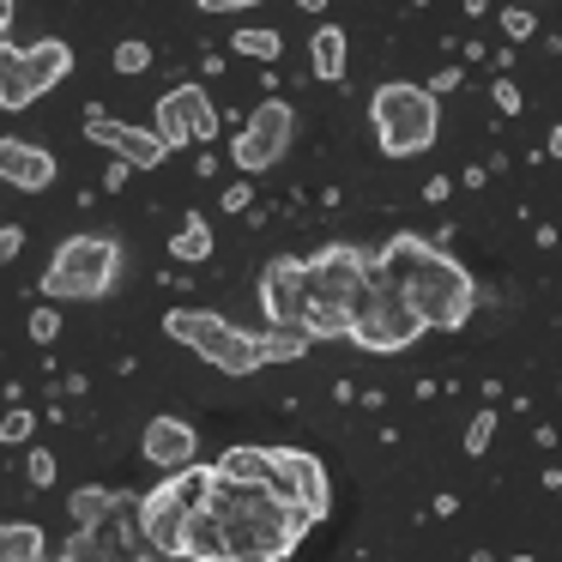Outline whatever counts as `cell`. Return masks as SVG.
<instances>
[{"label":"cell","mask_w":562,"mask_h":562,"mask_svg":"<svg viewBox=\"0 0 562 562\" xmlns=\"http://www.w3.org/2000/svg\"><path fill=\"white\" fill-rule=\"evenodd\" d=\"M164 562H200V557H164Z\"/></svg>","instance_id":"43"},{"label":"cell","mask_w":562,"mask_h":562,"mask_svg":"<svg viewBox=\"0 0 562 562\" xmlns=\"http://www.w3.org/2000/svg\"><path fill=\"white\" fill-rule=\"evenodd\" d=\"M19 74H25V49L0 43V110H13V98H19Z\"/></svg>","instance_id":"27"},{"label":"cell","mask_w":562,"mask_h":562,"mask_svg":"<svg viewBox=\"0 0 562 562\" xmlns=\"http://www.w3.org/2000/svg\"><path fill=\"white\" fill-rule=\"evenodd\" d=\"M460 79H465V74H460V67H441V74H436V79H429V98H436V103H441V91H453V86H460Z\"/></svg>","instance_id":"36"},{"label":"cell","mask_w":562,"mask_h":562,"mask_svg":"<svg viewBox=\"0 0 562 562\" xmlns=\"http://www.w3.org/2000/svg\"><path fill=\"white\" fill-rule=\"evenodd\" d=\"M139 460L158 465L164 477L188 472V465H200V429L188 424V417H176V412H158L146 429H139Z\"/></svg>","instance_id":"13"},{"label":"cell","mask_w":562,"mask_h":562,"mask_svg":"<svg viewBox=\"0 0 562 562\" xmlns=\"http://www.w3.org/2000/svg\"><path fill=\"white\" fill-rule=\"evenodd\" d=\"M448 194H453L448 176H429V182H424V200H429V206H436V200H448Z\"/></svg>","instance_id":"38"},{"label":"cell","mask_w":562,"mask_h":562,"mask_svg":"<svg viewBox=\"0 0 562 562\" xmlns=\"http://www.w3.org/2000/svg\"><path fill=\"white\" fill-rule=\"evenodd\" d=\"M231 49L248 55V61H279V55H284V37H279V31H267V25H243V31L231 37Z\"/></svg>","instance_id":"24"},{"label":"cell","mask_w":562,"mask_h":562,"mask_svg":"<svg viewBox=\"0 0 562 562\" xmlns=\"http://www.w3.org/2000/svg\"><path fill=\"white\" fill-rule=\"evenodd\" d=\"M248 200H255V188H248V182H231V188H224V212H248Z\"/></svg>","instance_id":"35"},{"label":"cell","mask_w":562,"mask_h":562,"mask_svg":"<svg viewBox=\"0 0 562 562\" xmlns=\"http://www.w3.org/2000/svg\"><path fill=\"white\" fill-rule=\"evenodd\" d=\"M490 98H496L502 115H520L526 110V98H520V86H514V79H496V86H490Z\"/></svg>","instance_id":"33"},{"label":"cell","mask_w":562,"mask_h":562,"mask_svg":"<svg viewBox=\"0 0 562 562\" xmlns=\"http://www.w3.org/2000/svg\"><path fill=\"white\" fill-rule=\"evenodd\" d=\"M369 127H375L381 158H424L441 134V103L429 98V86L412 79H387L369 98Z\"/></svg>","instance_id":"3"},{"label":"cell","mask_w":562,"mask_h":562,"mask_svg":"<svg viewBox=\"0 0 562 562\" xmlns=\"http://www.w3.org/2000/svg\"><path fill=\"white\" fill-rule=\"evenodd\" d=\"M31 436H37V412H7L0 417V441H7V448H25Z\"/></svg>","instance_id":"29"},{"label":"cell","mask_w":562,"mask_h":562,"mask_svg":"<svg viewBox=\"0 0 562 562\" xmlns=\"http://www.w3.org/2000/svg\"><path fill=\"white\" fill-rule=\"evenodd\" d=\"M122 279V243L115 236H67L43 267L37 291L49 303H103Z\"/></svg>","instance_id":"4"},{"label":"cell","mask_w":562,"mask_h":562,"mask_svg":"<svg viewBox=\"0 0 562 562\" xmlns=\"http://www.w3.org/2000/svg\"><path fill=\"white\" fill-rule=\"evenodd\" d=\"M115 562H158V557H146V544H139V550H127V557H115Z\"/></svg>","instance_id":"41"},{"label":"cell","mask_w":562,"mask_h":562,"mask_svg":"<svg viewBox=\"0 0 562 562\" xmlns=\"http://www.w3.org/2000/svg\"><path fill=\"white\" fill-rule=\"evenodd\" d=\"M490 441H496V412H472V424H465V460L490 453Z\"/></svg>","instance_id":"28"},{"label":"cell","mask_w":562,"mask_h":562,"mask_svg":"<svg viewBox=\"0 0 562 562\" xmlns=\"http://www.w3.org/2000/svg\"><path fill=\"white\" fill-rule=\"evenodd\" d=\"M381 272H387V284L405 291V303L424 315L429 333H460L465 321H472V308H477V279L472 272H465L453 255H441L436 243L412 236V231L387 236Z\"/></svg>","instance_id":"1"},{"label":"cell","mask_w":562,"mask_h":562,"mask_svg":"<svg viewBox=\"0 0 562 562\" xmlns=\"http://www.w3.org/2000/svg\"><path fill=\"white\" fill-rule=\"evenodd\" d=\"M67 74H74V49H67L61 37L31 43V49H25V74H19V98H13V110H25V103L49 98V91L61 86Z\"/></svg>","instance_id":"15"},{"label":"cell","mask_w":562,"mask_h":562,"mask_svg":"<svg viewBox=\"0 0 562 562\" xmlns=\"http://www.w3.org/2000/svg\"><path fill=\"white\" fill-rule=\"evenodd\" d=\"M164 339L188 345L200 363L224 369V375H255V369L267 363V351H260V333L231 327V321L212 315V308H170V315H164Z\"/></svg>","instance_id":"5"},{"label":"cell","mask_w":562,"mask_h":562,"mask_svg":"<svg viewBox=\"0 0 562 562\" xmlns=\"http://www.w3.org/2000/svg\"><path fill=\"white\" fill-rule=\"evenodd\" d=\"M127 188V164H110V170H103V194H122Z\"/></svg>","instance_id":"37"},{"label":"cell","mask_w":562,"mask_h":562,"mask_svg":"<svg viewBox=\"0 0 562 562\" xmlns=\"http://www.w3.org/2000/svg\"><path fill=\"white\" fill-rule=\"evenodd\" d=\"M345 61H351V37H345V25H315V37H308V67H315V79L339 86Z\"/></svg>","instance_id":"18"},{"label":"cell","mask_w":562,"mask_h":562,"mask_svg":"<svg viewBox=\"0 0 562 562\" xmlns=\"http://www.w3.org/2000/svg\"><path fill=\"white\" fill-rule=\"evenodd\" d=\"M212 477L218 484H236V490H260L272 484V448H255V441H236L212 460Z\"/></svg>","instance_id":"17"},{"label":"cell","mask_w":562,"mask_h":562,"mask_svg":"<svg viewBox=\"0 0 562 562\" xmlns=\"http://www.w3.org/2000/svg\"><path fill=\"white\" fill-rule=\"evenodd\" d=\"M7 25H13V0H0V43H7Z\"/></svg>","instance_id":"40"},{"label":"cell","mask_w":562,"mask_h":562,"mask_svg":"<svg viewBox=\"0 0 562 562\" xmlns=\"http://www.w3.org/2000/svg\"><path fill=\"white\" fill-rule=\"evenodd\" d=\"M25 472H31V484H37V490H49V484H55V472H61V460H55L49 448H31Z\"/></svg>","instance_id":"31"},{"label":"cell","mask_w":562,"mask_h":562,"mask_svg":"<svg viewBox=\"0 0 562 562\" xmlns=\"http://www.w3.org/2000/svg\"><path fill=\"white\" fill-rule=\"evenodd\" d=\"M170 484H176V496L188 502V514H206V508H212V490H218V477H212V465H188V472L170 477Z\"/></svg>","instance_id":"23"},{"label":"cell","mask_w":562,"mask_h":562,"mask_svg":"<svg viewBox=\"0 0 562 562\" xmlns=\"http://www.w3.org/2000/svg\"><path fill=\"white\" fill-rule=\"evenodd\" d=\"M260 315H267V333H303L308 284H303V260L296 255H272L260 267Z\"/></svg>","instance_id":"9"},{"label":"cell","mask_w":562,"mask_h":562,"mask_svg":"<svg viewBox=\"0 0 562 562\" xmlns=\"http://www.w3.org/2000/svg\"><path fill=\"white\" fill-rule=\"evenodd\" d=\"M115 74L122 79H139V74H151V43H139V37H127V43H115Z\"/></svg>","instance_id":"26"},{"label":"cell","mask_w":562,"mask_h":562,"mask_svg":"<svg viewBox=\"0 0 562 562\" xmlns=\"http://www.w3.org/2000/svg\"><path fill=\"white\" fill-rule=\"evenodd\" d=\"M0 562H49V538L37 520H0Z\"/></svg>","instance_id":"19"},{"label":"cell","mask_w":562,"mask_h":562,"mask_svg":"<svg viewBox=\"0 0 562 562\" xmlns=\"http://www.w3.org/2000/svg\"><path fill=\"white\" fill-rule=\"evenodd\" d=\"M115 508V490L103 484H79L74 496H67V520H74V532H91V526H103Z\"/></svg>","instance_id":"21"},{"label":"cell","mask_w":562,"mask_h":562,"mask_svg":"<svg viewBox=\"0 0 562 562\" xmlns=\"http://www.w3.org/2000/svg\"><path fill=\"white\" fill-rule=\"evenodd\" d=\"M272 496H284L291 508H303L308 520H327V502H333V484H327V465L303 448H272Z\"/></svg>","instance_id":"10"},{"label":"cell","mask_w":562,"mask_h":562,"mask_svg":"<svg viewBox=\"0 0 562 562\" xmlns=\"http://www.w3.org/2000/svg\"><path fill=\"white\" fill-rule=\"evenodd\" d=\"M508 562H532V557H508Z\"/></svg>","instance_id":"44"},{"label":"cell","mask_w":562,"mask_h":562,"mask_svg":"<svg viewBox=\"0 0 562 562\" xmlns=\"http://www.w3.org/2000/svg\"><path fill=\"white\" fill-rule=\"evenodd\" d=\"M170 255L176 267H200V260H212V224L206 218H182L170 236Z\"/></svg>","instance_id":"22"},{"label":"cell","mask_w":562,"mask_h":562,"mask_svg":"<svg viewBox=\"0 0 562 562\" xmlns=\"http://www.w3.org/2000/svg\"><path fill=\"white\" fill-rule=\"evenodd\" d=\"M375 279H387V272H381V255H369V248H357V243H327L303 260L308 303H327V308H351Z\"/></svg>","instance_id":"7"},{"label":"cell","mask_w":562,"mask_h":562,"mask_svg":"<svg viewBox=\"0 0 562 562\" xmlns=\"http://www.w3.org/2000/svg\"><path fill=\"white\" fill-rule=\"evenodd\" d=\"M291 139H296V110L284 98H267L255 115H248V127L231 139V164L243 176H260V170H272V164L291 151Z\"/></svg>","instance_id":"8"},{"label":"cell","mask_w":562,"mask_h":562,"mask_svg":"<svg viewBox=\"0 0 562 562\" xmlns=\"http://www.w3.org/2000/svg\"><path fill=\"white\" fill-rule=\"evenodd\" d=\"M212 514L224 520L231 562H284L296 544H303L308 526H315L303 508H291L284 496H272L267 484H260V490L218 484V490H212Z\"/></svg>","instance_id":"2"},{"label":"cell","mask_w":562,"mask_h":562,"mask_svg":"<svg viewBox=\"0 0 562 562\" xmlns=\"http://www.w3.org/2000/svg\"><path fill=\"white\" fill-rule=\"evenodd\" d=\"M200 13H248L243 0H200Z\"/></svg>","instance_id":"39"},{"label":"cell","mask_w":562,"mask_h":562,"mask_svg":"<svg viewBox=\"0 0 562 562\" xmlns=\"http://www.w3.org/2000/svg\"><path fill=\"white\" fill-rule=\"evenodd\" d=\"M308 345H315L308 333H260V351H267V363H296Z\"/></svg>","instance_id":"25"},{"label":"cell","mask_w":562,"mask_h":562,"mask_svg":"<svg viewBox=\"0 0 562 562\" xmlns=\"http://www.w3.org/2000/svg\"><path fill=\"white\" fill-rule=\"evenodd\" d=\"M31 339H37V345H55V339H61V308H55V303H37V308H31Z\"/></svg>","instance_id":"30"},{"label":"cell","mask_w":562,"mask_h":562,"mask_svg":"<svg viewBox=\"0 0 562 562\" xmlns=\"http://www.w3.org/2000/svg\"><path fill=\"white\" fill-rule=\"evenodd\" d=\"M86 139H98V146H110V151H115V164H127V170H158V164L170 158V146L158 139V127L110 122L103 110H91V122H86Z\"/></svg>","instance_id":"14"},{"label":"cell","mask_w":562,"mask_h":562,"mask_svg":"<svg viewBox=\"0 0 562 562\" xmlns=\"http://www.w3.org/2000/svg\"><path fill=\"white\" fill-rule=\"evenodd\" d=\"M188 557H200V562H231V538H224V520H218L212 508L188 520Z\"/></svg>","instance_id":"20"},{"label":"cell","mask_w":562,"mask_h":562,"mask_svg":"<svg viewBox=\"0 0 562 562\" xmlns=\"http://www.w3.org/2000/svg\"><path fill=\"white\" fill-rule=\"evenodd\" d=\"M158 139L170 151H182V146H206V139H218V110H212V98L200 86H176V91H164L158 98Z\"/></svg>","instance_id":"11"},{"label":"cell","mask_w":562,"mask_h":562,"mask_svg":"<svg viewBox=\"0 0 562 562\" xmlns=\"http://www.w3.org/2000/svg\"><path fill=\"white\" fill-rule=\"evenodd\" d=\"M19 248H25V231H19V224H0V267H13Z\"/></svg>","instance_id":"34"},{"label":"cell","mask_w":562,"mask_h":562,"mask_svg":"<svg viewBox=\"0 0 562 562\" xmlns=\"http://www.w3.org/2000/svg\"><path fill=\"white\" fill-rule=\"evenodd\" d=\"M424 333H429L424 315H417V308L405 303V291H400V284H387V279H375L351 303V345H357V351L393 357V351H405V345H417Z\"/></svg>","instance_id":"6"},{"label":"cell","mask_w":562,"mask_h":562,"mask_svg":"<svg viewBox=\"0 0 562 562\" xmlns=\"http://www.w3.org/2000/svg\"><path fill=\"white\" fill-rule=\"evenodd\" d=\"M502 31H508L514 43H526V37H538V19L526 13V7H502Z\"/></svg>","instance_id":"32"},{"label":"cell","mask_w":562,"mask_h":562,"mask_svg":"<svg viewBox=\"0 0 562 562\" xmlns=\"http://www.w3.org/2000/svg\"><path fill=\"white\" fill-rule=\"evenodd\" d=\"M188 502L176 496V484L164 477L151 496H139V538H146V550H158V557H188Z\"/></svg>","instance_id":"12"},{"label":"cell","mask_w":562,"mask_h":562,"mask_svg":"<svg viewBox=\"0 0 562 562\" xmlns=\"http://www.w3.org/2000/svg\"><path fill=\"white\" fill-rule=\"evenodd\" d=\"M0 182L19 188V194H43V188H55V158L31 139L7 134L0 139Z\"/></svg>","instance_id":"16"},{"label":"cell","mask_w":562,"mask_h":562,"mask_svg":"<svg viewBox=\"0 0 562 562\" xmlns=\"http://www.w3.org/2000/svg\"><path fill=\"white\" fill-rule=\"evenodd\" d=\"M550 158H562V127H550Z\"/></svg>","instance_id":"42"}]
</instances>
